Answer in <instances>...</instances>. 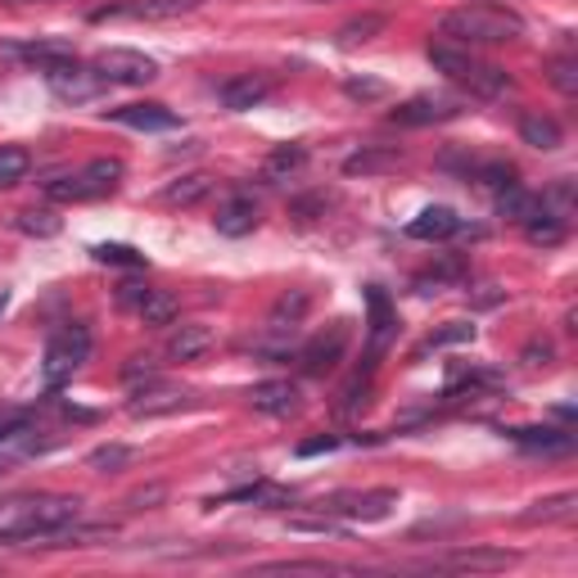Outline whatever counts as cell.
<instances>
[{
  "instance_id": "6da1fadb",
  "label": "cell",
  "mask_w": 578,
  "mask_h": 578,
  "mask_svg": "<svg viewBox=\"0 0 578 578\" xmlns=\"http://www.w3.org/2000/svg\"><path fill=\"white\" fill-rule=\"evenodd\" d=\"M82 497H27V502H10L0 515V547H23V543H46L55 529L77 520Z\"/></svg>"
},
{
  "instance_id": "7a4b0ae2",
  "label": "cell",
  "mask_w": 578,
  "mask_h": 578,
  "mask_svg": "<svg viewBox=\"0 0 578 578\" xmlns=\"http://www.w3.org/2000/svg\"><path fill=\"white\" fill-rule=\"evenodd\" d=\"M430 64L447 77V82H456L461 91H471L475 100H497V95H507V91H511L507 68L475 59V55H471V46L439 42V46H430Z\"/></svg>"
},
{
  "instance_id": "3957f363",
  "label": "cell",
  "mask_w": 578,
  "mask_h": 578,
  "mask_svg": "<svg viewBox=\"0 0 578 578\" xmlns=\"http://www.w3.org/2000/svg\"><path fill=\"white\" fill-rule=\"evenodd\" d=\"M439 32L456 46H502L524 32V19L511 10H497V5H466V10L443 14Z\"/></svg>"
},
{
  "instance_id": "277c9868",
  "label": "cell",
  "mask_w": 578,
  "mask_h": 578,
  "mask_svg": "<svg viewBox=\"0 0 578 578\" xmlns=\"http://www.w3.org/2000/svg\"><path fill=\"white\" fill-rule=\"evenodd\" d=\"M123 163L118 159H95V163H87L77 177H55V181H46V195L55 200V204H87V200H100V195H109L113 185L123 181Z\"/></svg>"
},
{
  "instance_id": "5b68a950",
  "label": "cell",
  "mask_w": 578,
  "mask_h": 578,
  "mask_svg": "<svg viewBox=\"0 0 578 578\" xmlns=\"http://www.w3.org/2000/svg\"><path fill=\"white\" fill-rule=\"evenodd\" d=\"M87 358H91V330H87V326H64V330L46 343V366H42L46 384H50V389H59V384L72 379V371L82 366Z\"/></svg>"
},
{
  "instance_id": "8992f818",
  "label": "cell",
  "mask_w": 578,
  "mask_h": 578,
  "mask_svg": "<svg viewBox=\"0 0 578 578\" xmlns=\"http://www.w3.org/2000/svg\"><path fill=\"white\" fill-rule=\"evenodd\" d=\"M394 507H398L394 488H371V492H335V497H326L321 515H343V520L375 524V520H389Z\"/></svg>"
},
{
  "instance_id": "52a82bcc",
  "label": "cell",
  "mask_w": 578,
  "mask_h": 578,
  "mask_svg": "<svg viewBox=\"0 0 578 578\" xmlns=\"http://www.w3.org/2000/svg\"><path fill=\"white\" fill-rule=\"evenodd\" d=\"M91 68L104 77L109 87H145V82H154V77H159V64H154L149 55H140V50H123V46L104 50Z\"/></svg>"
},
{
  "instance_id": "ba28073f",
  "label": "cell",
  "mask_w": 578,
  "mask_h": 578,
  "mask_svg": "<svg viewBox=\"0 0 578 578\" xmlns=\"http://www.w3.org/2000/svg\"><path fill=\"white\" fill-rule=\"evenodd\" d=\"M42 72H46L50 91H55L59 100H72V104H87V100H95V95L109 87L95 68L77 64V59H59V64H50V68H42Z\"/></svg>"
},
{
  "instance_id": "9c48e42d",
  "label": "cell",
  "mask_w": 578,
  "mask_h": 578,
  "mask_svg": "<svg viewBox=\"0 0 578 578\" xmlns=\"http://www.w3.org/2000/svg\"><path fill=\"white\" fill-rule=\"evenodd\" d=\"M349 339H353L349 321H335V326H326L317 339H307L303 353H298L303 375H326V371H335V366L343 362V353H349Z\"/></svg>"
},
{
  "instance_id": "30bf717a",
  "label": "cell",
  "mask_w": 578,
  "mask_h": 578,
  "mask_svg": "<svg viewBox=\"0 0 578 578\" xmlns=\"http://www.w3.org/2000/svg\"><path fill=\"white\" fill-rule=\"evenodd\" d=\"M452 118H461V100L456 95H411L407 104H398L394 113H389V123H398V127H434V123H452Z\"/></svg>"
},
{
  "instance_id": "8fae6325",
  "label": "cell",
  "mask_w": 578,
  "mask_h": 578,
  "mask_svg": "<svg viewBox=\"0 0 578 578\" xmlns=\"http://www.w3.org/2000/svg\"><path fill=\"white\" fill-rule=\"evenodd\" d=\"M520 556L502 552V547H456L443 560H434L430 569H456V574H497V569H511Z\"/></svg>"
},
{
  "instance_id": "7c38bea8",
  "label": "cell",
  "mask_w": 578,
  "mask_h": 578,
  "mask_svg": "<svg viewBox=\"0 0 578 578\" xmlns=\"http://www.w3.org/2000/svg\"><path fill=\"white\" fill-rule=\"evenodd\" d=\"M366 307H371V343H366V371H375V362L384 358V349H389V339L398 330V317H394V303L389 294H384L379 285L366 290Z\"/></svg>"
},
{
  "instance_id": "4fadbf2b",
  "label": "cell",
  "mask_w": 578,
  "mask_h": 578,
  "mask_svg": "<svg viewBox=\"0 0 578 578\" xmlns=\"http://www.w3.org/2000/svg\"><path fill=\"white\" fill-rule=\"evenodd\" d=\"M190 10H195V0H118V5L95 10L91 23H104V19H177Z\"/></svg>"
},
{
  "instance_id": "5bb4252c",
  "label": "cell",
  "mask_w": 578,
  "mask_h": 578,
  "mask_svg": "<svg viewBox=\"0 0 578 578\" xmlns=\"http://www.w3.org/2000/svg\"><path fill=\"white\" fill-rule=\"evenodd\" d=\"M190 398L185 389H172V384H149V389H136V398L127 403V411L136 420H159V416H172V411H185Z\"/></svg>"
},
{
  "instance_id": "9a60e30c",
  "label": "cell",
  "mask_w": 578,
  "mask_h": 578,
  "mask_svg": "<svg viewBox=\"0 0 578 578\" xmlns=\"http://www.w3.org/2000/svg\"><path fill=\"white\" fill-rule=\"evenodd\" d=\"M456 230H461V217H456L452 208H443V204H434V208H420V213L407 222V236H411V240H426V245L452 240Z\"/></svg>"
},
{
  "instance_id": "2e32d148",
  "label": "cell",
  "mask_w": 578,
  "mask_h": 578,
  "mask_svg": "<svg viewBox=\"0 0 578 578\" xmlns=\"http://www.w3.org/2000/svg\"><path fill=\"white\" fill-rule=\"evenodd\" d=\"M249 407L262 411V416H294L303 407L298 384H290V379H267V384H258V389L249 394Z\"/></svg>"
},
{
  "instance_id": "e0dca14e",
  "label": "cell",
  "mask_w": 578,
  "mask_h": 578,
  "mask_svg": "<svg viewBox=\"0 0 578 578\" xmlns=\"http://www.w3.org/2000/svg\"><path fill=\"white\" fill-rule=\"evenodd\" d=\"M109 118L118 127H132V132H172L181 123L168 104H127V109H113Z\"/></svg>"
},
{
  "instance_id": "ac0fdd59",
  "label": "cell",
  "mask_w": 578,
  "mask_h": 578,
  "mask_svg": "<svg viewBox=\"0 0 578 578\" xmlns=\"http://www.w3.org/2000/svg\"><path fill=\"white\" fill-rule=\"evenodd\" d=\"M267 95H272V82H267L262 72H240V77H230V82H222V104L236 113L258 109Z\"/></svg>"
},
{
  "instance_id": "d6986e66",
  "label": "cell",
  "mask_w": 578,
  "mask_h": 578,
  "mask_svg": "<svg viewBox=\"0 0 578 578\" xmlns=\"http://www.w3.org/2000/svg\"><path fill=\"white\" fill-rule=\"evenodd\" d=\"M497 217L529 226L533 217H543V195H533V190H524L520 181H511L507 190H497Z\"/></svg>"
},
{
  "instance_id": "ffe728a7",
  "label": "cell",
  "mask_w": 578,
  "mask_h": 578,
  "mask_svg": "<svg viewBox=\"0 0 578 578\" xmlns=\"http://www.w3.org/2000/svg\"><path fill=\"white\" fill-rule=\"evenodd\" d=\"M213 226H217V236H230V240H240V236H249V230L258 226V204H253L249 195H236V200H226V204L217 208Z\"/></svg>"
},
{
  "instance_id": "44dd1931",
  "label": "cell",
  "mask_w": 578,
  "mask_h": 578,
  "mask_svg": "<svg viewBox=\"0 0 578 578\" xmlns=\"http://www.w3.org/2000/svg\"><path fill=\"white\" fill-rule=\"evenodd\" d=\"M208 349H213V330L200 326V321L177 326V330L168 335V358H172V362H195V358H204Z\"/></svg>"
},
{
  "instance_id": "7402d4cb",
  "label": "cell",
  "mask_w": 578,
  "mask_h": 578,
  "mask_svg": "<svg viewBox=\"0 0 578 578\" xmlns=\"http://www.w3.org/2000/svg\"><path fill=\"white\" fill-rule=\"evenodd\" d=\"M511 443L524 447V452H569L574 447V434L569 430H552V426H524V430H511Z\"/></svg>"
},
{
  "instance_id": "603a6c76",
  "label": "cell",
  "mask_w": 578,
  "mask_h": 578,
  "mask_svg": "<svg viewBox=\"0 0 578 578\" xmlns=\"http://www.w3.org/2000/svg\"><path fill=\"white\" fill-rule=\"evenodd\" d=\"M520 136H524V145L543 149V154H552V149H560V145H565L560 123H556V118H547V113H524V118H520Z\"/></svg>"
},
{
  "instance_id": "cb8c5ba5",
  "label": "cell",
  "mask_w": 578,
  "mask_h": 578,
  "mask_svg": "<svg viewBox=\"0 0 578 578\" xmlns=\"http://www.w3.org/2000/svg\"><path fill=\"white\" fill-rule=\"evenodd\" d=\"M574 511H578V492H556V497L533 502L520 515V524H565V520H574Z\"/></svg>"
},
{
  "instance_id": "d4e9b609",
  "label": "cell",
  "mask_w": 578,
  "mask_h": 578,
  "mask_svg": "<svg viewBox=\"0 0 578 578\" xmlns=\"http://www.w3.org/2000/svg\"><path fill=\"white\" fill-rule=\"evenodd\" d=\"M136 313H140L145 326H172L177 313H181V303H177V294H168V290H149V294L140 298Z\"/></svg>"
},
{
  "instance_id": "484cf974",
  "label": "cell",
  "mask_w": 578,
  "mask_h": 578,
  "mask_svg": "<svg viewBox=\"0 0 578 578\" xmlns=\"http://www.w3.org/2000/svg\"><path fill=\"white\" fill-rule=\"evenodd\" d=\"M208 190H213V177H204V172H190V177H181V181H172L168 185V204L172 208H195L204 195H208Z\"/></svg>"
},
{
  "instance_id": "4316f807",
  "label": "cell",
  "mask_w": 578,
  "mask_h": 578,
  "mask_svg": "<svg viewBox=\"0 0 578 578\" xmlns=\"http://www.w3.org/2000/svg\"><path fill=\"white\" fill-rule=\"evenodd\" d=\"M303 163H307V149H303V145H281V149L267 154L262 177H267V181H285V177H290V172H298Z\"/></svg>"
},
{
  "instance_id": "83f0119b",
  "label": "cell",
  "mask_w": 578,
  "mask_h": 578,
  "mask_svg": "<svg viewBox=\"0 0 578 578\" xmlns=\"http://www.w3.org/2000/svg\"><path fill=\"white\" fill-rule=\"evenodd\" d=\"M136 461V447H123V443H104V447H95L91 456H87V466L95 471V475H118V471H127Z\"/></svg>"
},
{
  "instance_id": "f1b7e54d",
  "label": "cell",
  "mask_w": 578,
  "mask_h": 578,
  "mask_svg": "<svg viewBox=\"0 0 578 578\" xmlns=\"http://www.w3.org/2000/svg\"><path fill=\"white\" fill-rule=\"evenodd\" d=\"M384 27H389V19L384 14H362V19H349L339 32H335V42L339 46H362V42H371V36H379Z\"/></svg>"
},
{
  "instance_id": "f546056e",
  "label": "cell",
  "mask_w": 578,
  "mask_h": 578,
  "mask_svg": "<svg viewBox=\"0 0 578 578\" xmlns=\"http://www.w3.org/2000/svg\"><path fill=\"white\" fill-rule=\"evenodd\" d=\"M14 226L23 230V236H36V240H55L59 230H64V222L50 208H27V213L14 217Z\"/></svg>"
},
{
  "instance_id": "4dcf8cb0",
  "label": "cell",
  "mask_w": 578,
  "mask_h": 578,
  "mask_svg": "<svg viewBox=\"0 0 578 578\" xmlns=\"http://www.w3.org/2000/svg\"><path fill=\"white\" fill-rule=\"evenodd\" d=\"M27 168H32V154H27V149H19V145H0V190L19 185V181L27 177Z\"/></svg>"
},
{
  "instance_id": "1f68e13d",
  "label": "cell",
  "mask_w": 578,
  "mask_h": 578,
  "mask_svg": "<svg viewBox=\"0 0 578 578\" xmlns=\"http://www.w3.org/2000/svg\"><path fill=\"white\" fill-rule=\"evenodd\" d=\"M303 313H307V294H303V290L285 294V298L272 307V330H276V335H285V330H290V335H294V326L303 321Z\"/></svg>"
},
{
  "instance_id": "d6a6232c",
  "label": "cell",
  "mask_w": 578,
  "mask_h": 578,
  "mask_svg": "<svg viewBox=\"0 0 578 578\" xmlns=\"http://www.w3.org/2000/svg\"><path fill=\"white\" fill-rule=\"evenodd\" d=\"M524 236H529L533 245L552 249V245H560V240H565V217H556V213H547V208H543V217H533V222L524 226Z\"/></svg>"
},
{
  "instance_id": "836d02e7",
  "label": "cell",
  "mask_w": 578,
  "mask_h": 578,
  "mask_svg": "<svg viewBox=\"0 0 578 578\" xmlns=\"http://www.w3.org/2000/svg\"><path fill=\"white\" fill-rule=\"evenodd\" d=\"M475 339V326L471 321H447L443 330H434L426 343H420V358L434 353V349H447V343H471Z\"/></svg>"
},
{
  "instance_id": "e575fe53",
  "label": "cell",
  "mask_w": 578,
  "mask_h": 578,
  "mask_svg": "<svg viewBox=\"0 0 578 578\" xmlns=\"http://www.w3.org/2000/svg\"><path fill=\"white\" fill-rule=\"evenodd\" d=\"M10 55L27 59V64H42V68H50V64H59V59H72V50H68V46H50V42H27V46H10Z\"/></svg>"
},
{
  "instance_id": "d590c367",
  "label": "cell",
  "mask_w": 578,
  "mask_h": 578,
  "mask_svg": "<svg viewBox=\"0 0 578 578\" xmlns=\"http://www.w3.org/2000/svg\"><path fill=\"white\" fill-rule=\"evenodd\" d=\"M547 77H552V87H556L560 95H578V59H574V55H556V59L547 64Z\"/></svg>"
},
{
  "instance_id": "8d00e7d4",
  "label": "cell",
  "mask_w": 578,
  "mask_h": 578,
  "mask_svg": "<svg viewBox=\"0 0 578 578\" xmlns=\"http://www.w3.org/2000/svg\"><path fill=\"white\" fill-rule=\"evenodd\" d=\"M398 163H403L398 154H353V159L343 163V172H349V177H371V172H389Z\"/></svg>"
},
{
  "instance_id": "74e56055",
  "label": "cell",
  "mask_w": 578,
  "mask_h": 578,
  "mask_svg": "<svg viewBox=\"0 0 578 578\" xmlns=\"http://www.w3.org/2000/svg\"><path fill=\"white\" fill-rule=\"evenodd\" d=\"M258 574H339V565H330V560H272V565H258Z\"/></svg>"
},
{
  "instance_id": "f35d334b",
  "label": "cell",
  "mask_w": 578,
  "mask_h": 578,
  "mask_svg": "<svg viewBox=\"0 0 578 578\" xmlns=\"http://www.w3.org/2000/svg\"><path fill=\"white\" fill-rule=\"evenodd\" d=\"M91 253L95 262H113V267H145V253H136L132 245H95Z\"/></svg>"
},
{
  "instance_id": "ab89813d",
  "label": "cell",
  "mask_w": 578,
  "mask_h": 578,
  "mask_svg": "<svg viewBox=\"0 0 578 578\" xmlns=\"http://www.w3.org/2000/svg\"><path fill=\"white\" fill-rule=\"evenodd\" d=\"M475 177H479L484 185H492V190H507V185L515 181V168H511V163H484V168H475Z\"/></svg>"
},
{
  "instance_id": "60d3db41",
  "label": "cell",
  "mask_w": 578,
  "mask_h": 578,
  "mask_svg": "<svg viewBox=\"0 0 578 578\" xmlns=\"http://www.w3.org/2000/svg\"><path fill=\"white\" fill-rule=\"evenodd\" d=\"M123 375H127V379H140V375H145V379H154V375H159V366H154V358H149V353H136V358H127Z\"/></svg>"
},
{
  "instance_id": "b9f144b4",
  "label": "cell",
  "mask_w": 578,
  "mask_h": 578,
  "mask_svg": "<svg viewBox=\"0 0 578 578\" xmlns=\"http://www.w3.org/2000/svg\"><path fill=\"white\" fill-rule=\"evenodd\" d=\"M343 91H349L353 100H379L384 95V82H362V77H349V82H343Z\"/></svg>"
},
{
  "instance_id": "7bdbcfd3",
  "label": "cell",
  "mask_w": 578,
  "mask_h": 578,
  "mask_svg": "<svg viewBox=\"0 0 578 578\" xmlns=\"http://www.w3.org/2000/svg\"><path fill=\"white\" fill-rule=\"evenodd\" d=\"M23 426H27V411L23 407H0V439L14 434V430H23Z\"/></svg>"
},
{
  "instance_id": "ee69618b",
  "label": "cell",
  "mask_w": 578,
  "mask_h": 578,
  "mask_svg": "<svg viewBox=\"0 0 578 578\" xmlns=\"http://www.w3.org/2000/svg\"><path fill=\"white\" fill-rule=\"evenodd\" d=\"M335 447H339V439L335 434H321V439L298 443V456H317V452H335Z\"/></svg>"
},
{
  "instance_id": "f6af8a7d",
  "label": "cell",
  "mask_w": 578,
  "mask_h": 578,
  "mask_svg": "<svg viewBox=\"0 0 578 578\" xmlns=\"http://www.w3.org/2000/svg\"><path fill=\"white\" fill-rule=\"evenodd\" d=\"M524 366H552V343H529V349H524Z\"/></svg>"
},
{
  "instance_id": "bcb514c9",
  "label": "cell",
  "mask_w": 578,
  "mask_h": 578,
  "mask_svg": "<svg viewBox=\"0 0 578 578\" xmlns=\"http://www.w3.org/2000/svg\"><path fill=\"white\" fill-rule=\"evenodd\" d=\"M149 294V285H136V281H127V285H118V303L123 307H140V298Z\"/></svg>"
},
{
  "instance_id": "7dc6e473",
  "label": "cell",
  "mask_w": 578,
  "mask_h": 578,
  "mask_svg": "<svg viewBox=\"0 0 578 578\" xmlns=\"http://www.w3.org/2000/svg\"><path fill=\"white\" fill-rule=\"evenodd\" d=\"M5 471H10V461H5V456H0V475H5Z\"/></svg>"
},
{
  "instance_id": "c3c4849f",
  "label": "cell",
  "mask_w": 578,
  "mask_h": 578,
  "mask_svg": "<svg viewBox=\"0 0 578 578\" xmlns=\"http://www.w3.org/2000/svg\"><path fill=\"white\" fill-rule=\"evenodd\" d=\"M5 303H10V298H5V290H0V313H5Z\"/></svg>"
}]
</instances>
